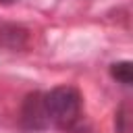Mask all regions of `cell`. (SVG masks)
Wrapping results in <instances>:
<instances>
[{
	"label": "cell",
	"instance_id": "obj_1",
	"mask_svg": "<svg viewBox=\"0 0 133 133\" xmlns=\"http://www.w3.org/2000/svg\"><path fill=\"white\" fill-rule=\"evenodd\" d=\"M50 127L73 131L81 121V94L71 85H58L44 94Z\"/></svg>",
	"mask_w": 133,
	"mask_h": 133
},
{
	"label": "cell",
	"instance_id": "obj_2",
	"mask_svg": "<svg viewBox=\"0 0 133 133\" xmlns=\"http://www.w3.org/2000/svg\"><path fill=\"white\" fill-rule=\"evenodd\" d=\"M21 123L23 127L31 129V131H42L50 127L48 121V112H46V102H44V94L42 91H33L25 98L23 108H21Z\"/></svg>",
	"mask_w": 133,
	"mask_h": 133
},
{
	"label": "cell",
	"instance_id": "obj_3",
	"mask_svg": "<svg viewBox=\"0 0 133 133\" xmlns=\"http://www.w3.org/2000/svg\"><path fill=\"white\" fill-rule=\"evenodd\" d=\"M0 42L8 48H21L25 44V31L21 27H0Z\"/></svg>",
	"mask_w": 133,
	"mask_h": 133
},
{
	"label": "cell",
	"instance_id": "obj_4",
	"mask_svg": "<svg viewBox=\"0 0 133 133\" xmlns=\"http://www.w3.org/2000/svg\"><path fill=\"white\" fill-rule=\"evenodd\" d=\"M110 75H112L118 83H123V85H131V81H133V66H131L129 60L114 62V64L110 66Z\"/></svg>",
	"mask_w": 133,
	"mask_h": 133
},
{
	"label": "cell",
	"instance_id": "obj_5",
	"mask_svg": "<svg viewBox=\"0 0 133 133\" xmlns=\"http://www.w3.org/2000/svg\"><path fill=\"white\" fill-rule=\"evenodd\" d=\"M129 104H123L118 110H116V131L118 133H129L131 131V116H129Z\"/></svg>",
	"mask_w": 133,
	"mask_h": 133
},
{
	"label": "cell",
	"instance_id": "obj_6",
	"mask_svg": "<svg viewBox=\"0 0 133 133\" xmlns=\"http://www.w3.org/2000/svg\"><path fill=\"white\" fill-rule=\"evenodd\" d=\"M2 4H10V2H17V0H0Z\"/></svg>",
	"mask_w": 133,
	"mask_h": 133
}]
</instances>
